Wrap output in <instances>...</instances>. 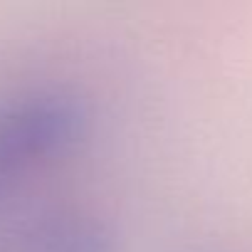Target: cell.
Returning <instances> with one entry per match:
<instances>
[{"instance_id": "6da1fadb", "label": "cell", "mask_w": 252, "mask_h": 252, "mask_svg": "<svg viewBox=\"0 0 252 252\" xmlns=\"http://www.w3.org/2000/svg\"><path fill=\"white\" fill-rule=\"evenodd\" d=\"M77 111L62 96H30L0 114V193L13 176L72 141Z\"/></svg>"}]
</instances>
